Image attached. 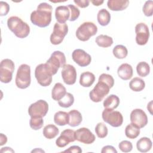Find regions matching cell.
Returning <instances> with one entry per match:
<instances>
[{
  "label": "cell",
  "mask_w": 153,
  "mask_h": 153,
  "mask_svg": "<svg viewBox=\"0 0 153 153\" xmlns=\"http://www.w3.org/2000/svg\"><path fill=\"white\" fill-rule=\"evenodd\" d=\"M52 10L53 8L47 2L39 4L36 10L32 11L30 14L31 22L39 27L48 26L51 22Z\"/></svg>",
  "instance_id": "6da1fadb"
},
{
  "label": "cell",
  "mask_w": 153,
  "mask_h": 153,
  "mask_svg": "<svg viewBox=\"0 0 153 153\" xmlns=\"http://www.w3.org/2000/svg\"><path fill=\"white\" fill-rule=\"evenodd\" d=\"M7 26L9 29L19 38H25L30 33V27L28 24L17 16L9 17L7 20Z\"/></svg>",
  "instance_id": "7a4b0ae2"
},
{
  "label": "cell",
  "mask_w": 153,
  "mask_h": 153,
  "mask_svg": "<svg viewBox=\"0 0 153 153\" xmlns=\"http://www.w3.org/2000/svg\"><path fill=\"white\" fill-rule=\"evenodd\" d=\"M31 82L30 67L28 65H21L17 71L15 82L16 86L20 89L27 88Z\"/></svg>",
  "instance_id": "3957f363"
},
{
  "label": "cell",
  "mask_w": 153,
  "mask_h": 153,
  "mask_svg": "<svg viewBox=\"0 0 153 153\" xmlns=\"http://www.w3.org/2000/svg\"><path fill=\"white\" fill-rule=\"evenodd\" d=\"M52 72L45 63L38 65L35 70V76L39 85L43 87H47L51 84L52 82Z\"/></svg>",
  "instance_id": "277c9868"
},
{
  "label": "cell",
  "mask_w": 153,
  "mask_h": 153,
  "mask_svg": "<svg viewBox=\"0 0 153 153\" xmlns=\"http://www.w3.org/2000/svg\"><path fill=\"white\" fill-rule=\"evenodd\" d=\"M97 32V27L93 22H86L82 23L76 31V38L81 41H87Z\"/></svg>",
  "instance_id": "5b68a950"
},
{
  "label": "cell",
  "mask_w": 153,
  "mask_h": 153,
  "mask_svg": "<svg viewBox=\"0 0 153 153\" xmlns=\"http://www.w3.org/2000/svg\"><path fill=\"white\" fill-rule=\"evenodd\" d=\"M66 62L64 53L60 51H55L47 60L46 63L50 68L53 75H54L57 72L60 68H62L66 65Z\"/></svg>",
  "instance_id": "8992f818"
},
{
  "label": "cell",
  "mask_w": 153,
  "mask_h": 153,
  "mask_svg": "<svg viewBox=\"0 0 153 153\" xmlns=\"http://www.w3.org/2000/svg\"><path fill=\"white\" fill-rule=\"evenodd\" d=\"M15 69L14 63L9 59H3L0 65V79L3 83H9L12 80Z\"/></svg>",
  "instance_id": "52a82bcc"
},
{
  "label": "cell",
  "mask_w": 153,
  "mask_h": 153,
  "mask_svg": "<svg viewBox=\"0 0 153 153\" xmlns=\"http://www.w3.org/2000/svg\"><path fill=\"white\" fill-rule=\"evenodd\" d=\"M110 88V87L106 83L98 80V82L89 93L90 99L94 102H100L109 93Z\"/></svg>",
  "instance_id": "ba28073f"
},
{
  "label": "cell",
  "mask_w": 153,
  "mask_h": 153,
  "mask_svg": "<svg viewBox=\"0 0 153 153\" xmlns=\"http://www.w3.org/2000/svg\"><path fill=\"white\" fill-rule=\"evenodd\" d=\"M103 120L114 127L121 126L123 123V117L121 112L114 109H105L102 114Z\"/></svg>",
  "instance_id": "9c48e42d"
},
{
  "label": "cell",
  "mask_w": 153,
  "mask_h": 153,
  "mask_svg": "<svg viewBox=\"0 0 153 153\" xmlns=\"http://www.w3.org/2000/svg\"><path fill=\"white\" fill-rule=\"evenodd\" d=\"M68 32V26L66 23L60 24L56 23L53 27V31L50 35V42L53 45H59L63 41L65 36Z\"/></svg>",
  "instance_id": "30bf717a"
},
{
  "label": "cell",
  "mask_w": 153,
  "mask_h": 153,
  "mask_svg": "<svg viewBox=\"0 0 153 153\" xmlns=\"http://www.w3.org/2000/svg\"><path fill=\"white\" fill-rule=\"evenodd\" d=\"M48 111V104L44 100H39L32 103L28 108V113L30 117H45Z\"/></svg>",
  "instance_id": "8fae6325"
},
{
  "label": "cell",
  "mask_w": 153,
  "mask_h": 153,
  "mask_svg": "<svg viewBox=\"0 0 153 153\" xmlns=\"http://www.w3.org/2000/svg\"><path fill=\"white\" fill-rule=\"evenodd\" d=\"M131 123L139 128H143L148 123V117L146 113L141 109H134L130 115Z\"/></svg>",
  "instance_id": "7c38bea8"
},
{
  "label": "cell",
  "mask_w": 153,
  "mask_h": 153,
  "mask_svg": "<svg viewBox=\"0 0 153 153\" xmlns=\"http://www.w3.org/2000/svg\"><path fill=\"white\" fill-rule=\"evenodd\" d=\"M136 42L139 45H145L149 38V30L148 26L144 23H139L135 26Z\"/></svg>",
  "instance_id": "4fadbf2b"
},
{
  "label": "cell",
  "mask_w": 153,
  "mask_h": 153,
  "mask_svg": "<svg viewBox=\"0 0 153 153\" xmlns=\"http://www.w3.org/2000/svg\"><path fill=\"white\" fill-rule=\"evenodd\" d=\"M75 139L85 144H91L96 139L94 134L86 127H81L75 131Z\"/></svg>",
  "instance_id": "5bb4252c"
},
{
  "label": "cell",
  "mask_w": 153,
  "mask_h": 153,
  "mask_svg": "<svg viewBox=\"0 0 153 153\" xmlns=\"http://www.w3.org/2000/svg\"><path fill=\"white\" fill-rule=\"evenodd\" d=\"M72 58L81 67H85L89 65L91 61V56L82 49L75 50L72 53Z\"/></svg>",
  "instance_id": "9a60e30c"
},
{
  "label": "cell",
  "mask_w": 153,
  "mask_h": 153,
  "mask_svg": "<svg viewBox=\"0 0 153 153\" xmlns=\"http://www.w3.org/2000/svg\"><path fill=\"white\" fill-rule=\"evenodd\" d=\"M61 75L64 82L67 85H73L76 80V71L75 67L69 64H66L63 67Z\"/></svg>",
  "instance_id": "2e32d148"
},
{
  "label": "cell",
  "mask_w": 153,
  "mask_h": 153,
  "mask_svg": "<svg viewBox=\"0 0 153 153\" xmlns=\"http://www.w3.org/2000/svg\"><path fill=\"white\" fill-rule=\"evenodd\" d=\"M75 140V131L68 128L64 130L61 133L60 136L56 140V144L59 148H63L70 142H73Z\"/></svg>",
  "instance_id": "e0dca14e"
},
{
  "label": "cell",
  "mask_w": 153,
  "mask_h": 153,
  "mask_svg": "<svg viewBox=\"0 0 153 153\" xmlns=\"http://www.w3.org/2000/svg\"><path fill=\"white\" fill-rule=\"evenodd\" d=\"M71 16V11L68 6L60 5L55 10V17L59 23H66Z\"/></svg>",
  "instance_id": "ac0fdd59"
},
{
  "label": "cell",
  "mask_w": 153,
  "mask_h": 153,
  "mask_svg": "<svg viewBox=\"0 0 153 153\" xmlns=\"http://www.w3.org/2000/svg\"><path fill=\"white\" fill-rule=\"evenodd\" d=\"M117 74L121 79L125 81L128 80L133 76V68L128 63H123L118 67Z\"/></svg>",
  "instance_id": "d6986e66"
},
{
  "label": "cell",
  "mask_w": 153,
  "mask_h": 153,
  "mask_svg": "<svg viewBox=\"0 0 153 153\" xmlns=\"http://www.w3.org/2000/svg\"><path fill=\"white\" fill-rule=\"evenodd\" d=\"M129 4L128 0H109L107 5L109 9L112 11H123L127 8Z\"/></svg>",
  "instance_id": "ffe728a7"
},
{
  "label": "cell",
  "mask_w": 153,
  "mask_h": 153,
  "mask_svg": "<svg viewBox=\"0 0 153 153\" xmlns=\"http://www.w3.org/2000/svg\"><path fill=\"white\" fill-rule=\"evenodd\" d=\"M66 90L65 86L60 83L57 82L54 85L51 91V97L56 101H59L62 99L66 94Z\"/></svg>",
  "instance_id": "44dd1931"
},
{
  "label": "cell",
  "mask_w": 153,
  "mask_h": 153,
  "mask_svg": "<svg viewBox=\"0 0 153 153\" xmlns=\"http://www.w3.org/2000/svg\"><path fill=\"white\" fill-rule=\"evenodd\" d=\"M95 81V76L91 72H82L80 75L79 84L84 87H90Z\"/></svg>",
  "instance_id": "7402d4cb"
},
{
  "label": "cell",
  "mask_w": 153,
  "mask_h": 153,
  "mask_svg": "<svg viewBox=\"0 0 153 153\" xmlns=\"http://www.w3.org/2000/svg\"><path fill=\"white\" fill-rule=\"evenodd\" d=\"M69 122L68 124L71 127L79 126L82 120V117L80 112L76 109H73L68 112Z\"/></svg>",
  "instance_id": "603a6c76"
},
{
  "label": "cell",
  "mask_w": 153,
  "mask_h": 153,
  "mask_svg": "<svg viewBox=\"0 0 153 153\" xmlns=\"http://www.w3.org/2000/svg\"><path fill=\"white\" fill-rule=\"evenodd\" d=\"M152 145V141L147 137H141L136 143L137 149L140 152H148L151 149Z\"/></svg>",
  "instance_id": "cb8c5ba5"
},
{
  "label": "cell",
  "mask_w": 153,
  "mask_h": 153,
  "mask_svg": "<svg viewBox=\"0 0 153 153\" xmlns=\"http://www.w3.org/2000/svg\"><path fill=\"white\" fill-rule=\"evenodd\" d=\"M120 102V99L117 95L111 94L105 99L103 105L105 109H115L118 106Z\"/></svg>",
  "instance_id": "d4e9b609"
},
{
  "label": "cell",
  "mask_w": 153,
  "mask_h": 153,
  "mask_svg": "<svg viewBox=\"0 0 153 153\" xmlns=\"http://www.w3.org/2000/svg\"><path fill=\"white\" fill-rule=\"evenodd\" d=\"M59 133V128L55 125L51 124L45 126L42 131L44 136L48 139L54 138L58 135Z\"/></svg>",
  "instance_id": "484cf974"
},
{
  "label": "cell",
  "mask_w": 153,
  "mask_h": 153,
  "mask_svg": "<svg viewBox=\"0 0 153 153\" xmlns=\"http://www.w3.org/2000/svg\"><path fill=\"white\" fill-rule=\"evenodd\" d=\"M97 19L99 23L101 26H105L108 25L111 21V14L108 10L102 8L99 11L97 15Z\"/></svg>",
  "instance_id": "4316f807"
},
{
  "label": "cell",
  "mask_w": 153,
  "mask_h": 153,
  "mask_svg": "<svg viewBox=\"0 0 153 153\" xmlns=\"http://www.w3.org/2000/svg\"><path fill=\"white\" fill-rule=\"evenodd\" d=\"M54 123L60 126H65L69 122L68 113L64 111H58L54 115Z\"/></svg>",
  "instance_id": "83f0119b"
},
{
  "label": "cell",
  "mask_w": 153,
  "mask_h": 153,
  "mask_svg": "<svg viewBox=\"0 0 153 153\" xmlns=\"http://www.w3.org/2000/svg\"><path fill=\"white\" fill-rule=\"evenodd\" d=\"M96 43L100 47L107 48L111 47L113 44L112 37L106 35H100L96 38Z\"/></svg>",
  "instance_id": "f1b7e54d"
},
{
  "label": "cell",
  "mask_w": 153,
  "mask_h": 153,
  "mask_svg": "<svg viewBox=\"0 0 153 153\" xmlns=\"http://www.w3.org/2000/svg\"><path fill=\"white\" fill-rule=\"evenodd\" d=\"M130 88L136 92L143 90L145 87V81L139 77H134L129 83Z\"/></svg>",
  "instance_id": "f546056e"
},
{
  "label": "cell",
  "mask_w": 153,
  "mask_h": 153,
  "mask_svg": "<svg viewBox=\"0 0 153 153\" xmlns=\"http://www.w3.org/2000/svg\"><path fill=\"white\" fill-rule=\"evenodd\" d=\"M140 134V128L130 123L128 124L125 128V134L127 137L133 139L136 138Z\"/></svg>",
  "instance_id": "4dcf8cb0"
},
{
  "label": "cell",
  "mask_w": 153,
  "mask_h": 153,
  "mask_svg": "<svg viewBox=\"0 0 153 153\" xmlns=\"http://www.w3.org/2000/svg\"><path fill=\"white\" fill-rule=\"evenodd\" d=\"M112 53L115 57L117 59H123L127 57L128 54V50L124 45H117L113 48Z\"/></svg>",
  "instance_id": "1f68e13d"
},
{
  "label": "cell",
  "mask_w": 153,
  "mask_h": 153,
  "mask_svg": "<svg viewBox=\"0 0 153 153\" xmlns=\"http://www.w3.org/2000/svg\"><path fill=\"white\" fill-rule=\"evenodd\" d=\"M136 71L139 76L145 77L150 72V66L145 62H140L136 66Z\"/></svg>",
  "instance_id": "d6a6232c"
},
{
  "label": "cell",
  "mask_w": 153,
  "mask_h": 153,
  "mask_svg": "<svg viewBox=\"0 0 153 153\" xmlns=\"http://www.w3.org/2000/svg\"><path fill=\"white\" fill-rule=\"evenodd\" d=\"M74 102V96L70 93H66L65 96L58 101V104L60 107L67 108L73 105Z\"/></svg>",
  "instance_id": "836d02e7"
},
{
  "label": "cell",
  "mask_w": 153,
  "mask_h": 153,
  "mask_svg": "<svg viewBox=\"0 0 153 153\" xmlns=\"http://www.w3.org/2000/svg\"><path fill=\"white\" fill-rule=\"evenodd\" d=\"M44 124V120L42 117H30L29 121V125L32 129L34 130H38L41 128Z\"/></svg>",
  "instance_id": "e575fe53"
},
{
  "label": "cell",
  "mask_w": 153,
  "mask_h": 153,
  "mask_svg": "<svg viewBox=\"0 0 153 153\" xmlns=\"http://www.w3.org/2000/svg\"><path fill=\"white\" fill-rule=\"evenodd\" d=\"M95 132L98 137L104 138L107 136L108 130L106 126L104 123H99L96 126Z\"/></svg>",
  "instance_id": "d590c367"
},
{
  "label": "cell",
  "mask_w": 153,
  "mask_h": 153,
  "mask_svg": "<svg viewBox=\"0 0 153 153\" xmlns=\"http://www.w3.org/2000/svg\"><path fill=\"white\" fill-rule=\"evenodd\" d=\"M143 13L145 16L151 17L153 14V2L152 1H147L143 6Z\"/></svg>",
  "instance_id": "8d00e7d4"
},
{
  "label": "cell",
  "mask_w": 153,
  "mask_h": 153,
  "mask_svg": "<svg viewBox=\"0 0 153 153\" xmlns=\"http://www.w3.org/2000/svg\"><path fill=\"white\" fill-rule=\"evenodd\" d=\"M68 7L71 11V16L69 20L71 22H74L79 17L80 14V11L74 5L69 4Z\"/></svg>",
  "instance_id": "74e56055"
},
{
  "label": "cell",
  "mask_w": 153,
  "mask_h": 153,
  "mask_svg": "<svg viewBox=\"0 0 153 153\" xmlns=\"http://www.w3.org/2000/svg\"><path fill=\"white\" fill-rule=\"evenodd\" d=\"M118 147L122 152H128L132 150L133 145L131 142L128 140H123L119 143Z\"/></svg>",
  "instance_id": "f35d334b"
},
{
  "label": "cell",
  "mask_w": 153,
  "mask_h": 153,
  "mask_svg": "<svg viewBox=\"0 0 153 153\" xmlns=\"http://www.w3.org/2000/svg\"><path fill=\"white\" fill-rule=\"evenodd\" d=\"M99 80L102 81L106 83L110 88H112L114 85V79L112 75L107 74H102L99 78Z\"/></svg>",
  "instance_id": "ab89813d"
},
{
  "label": "cell",
  "mask_w": 153,
  "mask_h": 153,
  "mask_svg": "<svg viewBox=\"0 0 153 153\" xmlns=\"http://www.w3.org/2000/svg\"><path fill=\"white\" fill-rule=\"evenodd\" d=\"M10 10V6L6 2L4 1L0 2V16H6Z\"/></svg>",
  "instance_id": "60d3db41"
},
{
  "label": "cell",
  "mask_w": 153,
  "mask_h": 153,
  "mask_svg": "<svg viewBox=\"0 0 153 153\" xmlns=\"http://www.w3.org/2000/svg\"><path fill=\"white\" fill-rule=\"evenodd\" d=\"M102 153H117V151L115 148L111 145H106L102 148L101 151Z\"/></svg>",
  "instance_id": "b9f144b4"
},
{
  "label": "cell",
  "mask_w": 153,
  "mask_h": 153,
  "mask_svg": "<svg viewBox=\"0 0 153 153\" xmlns=\"http://www.w3.org/2000/svg\"><path fill=\"white\" fill-rule=\"evenodd\" d=\"M74 3L81 8H86L89 5L90 1L88 0H74Z\"/></svg>",
  "instance_id": "7bdbcfd3"
},
{
  "label": "cell",
  "mask_w": 153,
  "mask_h": 153,
  "mask_svg": "<svg viewBox=\"0 0 153 153\" xmlns=\"http://www.w3.org/2000/svg\"><path fill=\"white\" fill-rule=\"evenodd\" d=\"M63 152H75V153H80L82 152V149L78 146H72L69 147L68 149L65 150Z\"/></svg>",
  "instance_id": "ee69618b"
},
{
  "label": "cell",
  "mask_w": 153,
  "mask_h": 153,
  "mask_svg": "<svg viewBox=\"0 0 153 153\" xmlns=\"http://www.w3.org/2000/svg\"><path fill=\"white\" fill-rule=\"evenodd\" d=\"M0 145L2 146L3 145L5 144L7 142V137L5 135H4L3 133H1V137H0Z\"/></svg>",
  "instance_id": "f6af8a7d"
},
{
  "label": "cell",
  "mask_w": 153,
  "mask_h": 153,
  "mask_svg": "<svg viewBox=\"0 0 153 153\" xmlns=\"http://www.w3.org/2000/svg\"><path fill=\"white\" fill-rule=\"evenodd\" d=\"M1 152H14V151L10 147H4V148H2L1 149Z\"/></svg>",
  "instance_id": "bcb514c9"
},
{
  "label": "cell",
  "mask_w": 153,
  "mask_h": 153,
  "mask_svg": "<svg viewBox=\"0 0 153 153\" xmlns=\"http://www.w3.org/2000/svg\"><path fill=\"white\" fill-rule=\"evenodd\" d=\"M91 2L95 6H99L102 5L104 1H98V0H91Z\"/></svg>",
  "instance_id": "7dc6e473"
}]
</instances>
